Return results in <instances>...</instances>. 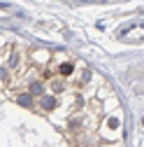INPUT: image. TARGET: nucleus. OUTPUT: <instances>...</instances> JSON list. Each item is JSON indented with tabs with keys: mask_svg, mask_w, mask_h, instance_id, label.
Instances as JSON below:
<instances>
[{
	"mask_svg": "<svg viewBox=\"0 0 144 147\" xmlns=\"http://www.w3.org/2000/svg\"><path fill=\"white\" fill-rule=\"evenodd\" d=\"M53 105H56V98H51V96H44V98H42V107H44V110H51Z\"/></svg>",
	"mask_w": 144,
	"mask_h": 147,
	"instance_id": "f257e3e1",
	"label": "nucleus"
},
{
	"mask_svg": "<svg viewBox=\"0 0 144 147\" xmlns=\"http://www.w3.org/2000/svg\"><path fill=\"white\" fill-rule=\"evenodd\" d=\"M72 72V63H63L61 65V75H70Z\"/></svg>",
	"mask_w": 144,
	"mask_h": 147,
	"instance_id": "f03ea898",
	"label": "nucleus"
},
{
	"mask_svg": "<svg viewBox=\"0 0 144 147\" xmlns=\"http://www.w3.org/2000/svg\"><path fill=\"white\" fill-rule=\"evenodd\" d=\"M19 103L28 107V105H33V98H30V96H19Z\"/></svg>",
	"mask_w": 144,
	"mask_h": 147,
	"instance_id": "7ed1b4c3",
	"label": "nucleus"
}]
</instances>
